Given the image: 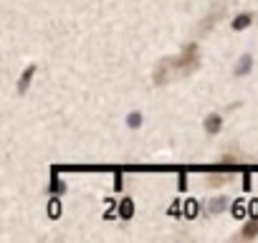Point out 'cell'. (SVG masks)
<instances>
[{"mask_svg":"<svg viewBox=\"0 0 258 243\" xmlns=\"http://www.w3.org/2000/svg\"><path fill=\"white\" fill-rule=\"evenodd\" d=\"M220 127H223V116H220V114H210L208 122H205V130H208L210 135H218Z\"/></svg>","mask_w":258,"mask_h":243,"instance_id":"3957f363","label":"cell"},{"mask_svg":"<svg viewBox=\"0 0 258 243\" xmlns=\"http://www.w3.org/2000/svg\"><path fill=\"white\" fill-rule=\"evenodd\" d=\"M248 66H250V58L245 56V58H243V64L235 69V74H238V76H240V74H245V71H248Z\"/></svg>","mask_w":258,"mask_h":243,"instance_id":"5b68a950","label":"cell"},{"mask_svg":"<svg viewBox=\"0 0 258 243\" xmlns=\"http://www.w3.org/2000/svg\"><path fill=\"white\" fill-rule=\"evenodd\" d=\"M198 66H200V48H198V43H187V46L180 48L175 56H167V58H162V61L155 66L152 81H155L157 86L172 84V81H177V79H185V76L195 74Z\"/></svg>","mask_w":258,"mask_h":243,"instance_id":"6da1fadb","label":"cell"},{"mask_svg":"<svg viewBox=\"0 0 258 243\" xmlns=\"http://www.w3.org/2000/svg\"><path fill=\"white\" fill-rule=\"evenodd\" d=\"M255 235H258V218L248 220V223L240 228V233H238V238H243V240H250V238H255Z\"/></svg>","mask_w":258,"mask_h":243,"instance_id":"7a4b0ae2","label":"cell"},{"mask_svg":"<svg viewBox=\"0 0 258 243\" xmlns=\"http://www.w3.org/2000/svg\"><path fill=\"white\" fill-rule=\"evenodd\" d=\"M248 23H250V16H238L233 26H235V28H240V26H248Z\"/></svg>","mask_w":258,"mask_h":243,"instance_id":"277c9868","label":"cell"},{"mask_svg":"<svg viewBox=\"0 0 258 243\" xmlns=\"http://www.w3.org/2000/svg\"><path fill=\"white\" fill-rule=\"evenodd\" d=\"M129 125L137 127V125H140V114H132V116H129Z\"/></svg>","mask_w":258,"mask_h":243,"instance_id":"8992f818","label":"cell"}]
</instances>
